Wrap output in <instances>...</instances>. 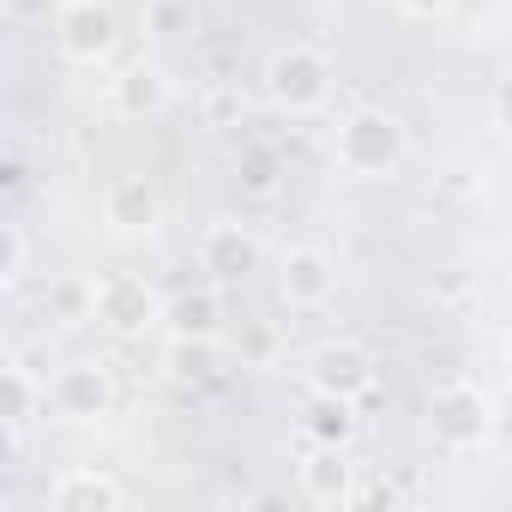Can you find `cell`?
Listing matches in <instances>:
<instances>
[{
	"mask_svg": "<svg viewBox=\"0 0 512 512\" xmlns=\"http://www.w3.org/2000/svg\"><path fill=\"white\" fill-rule=\"evenodd\" d=\"M500 368H506V380H512V332L500 338Z\"/></svg>",
	"mask_w": 512,
	"mask_h": 512,
	"instance_id": "cell-27",
	"label": "cell"
},
{
	"mask_svg": "<svg viewBox=\"0 0 512 512\" xmlns=\"http://www.w3.org/2000/svg\"><path fill=\"white\" fill-rule=\"evenodd\" d=\"M199 266H205L217 284L253 278V272H260V235H253L247 223H235V217L205 223V235H199Z\"/></svg>",
	"mask_w": 512,
	"mask_h": 512,
	"instance_id": "cell-9",
	"label": "cell"
},
{
	"mask_svg": "<svg viewBox=\"0 0 512 512\" xmlns=\"http://www.w3.org/2000/svg\"><path fill=\"white\" fill-rule=\"evenodd\" d=\"M49 314H55L61 326H85V320H97V284H85V278H67V284H55V296H49Z\"/></svg>",
	"mask_w": 512,
	"mask_h": 512,
	"instance_id": "cell-21",
	"label": "cell"
},
{
	"mask_svg": "<svg viewBox=\"0 0 512 512\" xmlns=\"http://www.w3.org/2000/svg\"><path fill=\"white\" fill-rule=\"evenodd\" d=\"M163 368H169V380H181V386L211 380V374H217V338H169Z\"/></svg>",
	"mask_w": 512,
	"mask_h": 512,
	"instance_id": "cell-18",
	"label": "cell"
},
{
	"mask_svg": "<svg viewBox=\"0 0 512 512\" xmlns=\"http://www.w3.org/2000/svg\"><path fill=\"white\" fill-rule=\"evenodd\" d=\"M266 103L278 109V115H314V109H326V97H332V61L314 49V43H290V49H272V61H266Z\"/></svg>",
	"mask_w": 512,
	"mask_h": 512,
	"instance_id": "cell-2",
	"label": "cell"
},
{
	"mask_svg": "<svg viewBox=\"0 0 512 512\" xmlns=\"http://www.w3.org/2000/svg\"><path fill=\"white\" fill-rule=\"evenodd\" d=\"M49 404H55L61 422H103L115 410V380H109L103 362H73V368L55 374Z\"/></svg>",
	"mask_w": 512,
	"mask_h": 512,
	"instance_id": "cell-8",
	"label": "cell"
},
{
	"mask_svg": "<svg viewBox=\"0 0 512 512\" xmlns=\"http://www.w3.org/2000/svg\"><path fill=\"white\" fill-rule=\"evenodd\" d=\"M163 326H169V338H223V296L181 290L175 302H163Z\"/></svg>",
	"mask_w": 512,
	"mask_h": 512,
	"instance_id": "cell-15",
	"label": "cell"
},
{
	"mask_svg": "<svg viewBox=\"0 0 512 512\" xmlns=\"http://www.w3.org/2000/svg\"><path fill=\"white\" fill-rule=\"evenodd\" d=\"M278 290H284L290 308H326L338 296V260L320 241H296L278 260Z\"/></svg>",
	"mask_w": 512,
	"mask_h": 512,
	"instance_id": "cell-6",
	"label": "cell"
},
{
	"mask_svg": "<svg viewBox=\"0 0 512 512\" xmlns=\"http://www.w3.org/2000/svg\"><path fill=\"white\" fill-rule=\"evenodd\" d=\"M488 121L500 127V139H512V73L494 79V91H488Z\"/></svg>",
	"mask_w": 512,
	"mask_h": 512,
	"instance_id": "cell-24",
	"label": "cell"
},
{
	"mask_svg": "<svg viewBox=\"0 0 512 512\" xmlns=\"http://www.w3.org/2000/svg\"><path fill=\"white\" fill-rule=\"evenodd\" d=\"M145 31L181 37V31H187V0H145Z\"/></svg>",
	"mask_w": 512,
	"mask_h": 512,
	"instance_id": "cell-23",
	"label": "cell"
},
{
	"mask_svg": "<svg viewBox=\"0 0 512 512\" xmlns=\"http://www.w3.org/2000/svg\"><path fill=\"white\" fill-rule=\"evenodd\" d=\"M235 356H241V368H278V356H284L278 326H272V320H241V332H235Z\"/></svg>",
	"mask_w": 512,
	"mask_h": 512,
	"instance_id": "cell-20",
	"label": "cell"
},
{
	"mask_svg": "<svg viewBox=\"0 0 512 512\" xmlns=\"http://www.w3.org/2000/svg\"><path fill=\"white\" fill-rule=\"evenodd\" d=\"M428 428L446 452H476L494 434V404L476 380H440L428 392Z\"/></svg>",
	"mask_w": 512,
	"mask_h": 512,
	"instance_id": "cell-3",
	"label": "cell"
},
{
	"mask_svg": "<svg viewBox=\"0 0 512 512\" xmlns=\"http://www.w3.org/2000/svg\"><path fill=\"white\" fill-rule=\"evenodd\" d=\"M241 121H247V91H241V79H211L205 97H199V127L229 133V127H241Z\"/></svg>",
	"mask_w": 512,
	"mask_h": 512,
	"instance_id": "cell-17",
	"label": "cell"
},
{
	"mask_svg": "<svg viewBox=\"0 0 512 512\" xmlns=\"http://www.w3.org/2000/svg\"><path fill=\"white\" fill-rule=\"evenodd\" d=\"M103 223H109L115 235H151V229L163 223V193H157V181L139 175V169L115 175V181L103 187Z\"/></svg>",
	"mask_w": 512,
	"mask_h": 512,
	"instance_id": "cell-10",
	"label": "cell"
},
{
	"mask_svg": "<svg viewBox=\"0 0 512 512\" xmlns=\"http://www.w3.org/2000/svg\"><path fill=\"white\" fill-rule=\"evenodd\" d=\"M235 181H241V193H253V199H272L278 181H284V157H278L272 145H247V151L235 157Z\"/></svg>",
	"mask_w": 512,
	"mask_h": 512,
	"instance_id": "cell-19",
	"label": "cell"
},
{
	"mask_svg": "<svg viewBox=\"0 0 512 512\" xmlns=\"http://www.w3.org/2000/svg\"><path fill=\"white\" fill-rule=\"evenodd\" d=\"M332 157H338V169L356 175V181H386V175L404 169L410 133H404V121H398L392 109H350V115L338 121V133H332Z\"/></svg>",
	"mask_w": 512,
	"mask_h": 512,
	"instance_id": "cell-1",
	"label": "cell"
},
{
	"mask_svg": "<svg viewBox=\"0 0 512 512\" xmlns=\"http://www.w3.org/2000/svg\"><path fill=\"white\" fill-rule=\"evenodd\" d=\"M97 326H109V332H121V338H139V332L163 326V302H157V290H151L145 278L109 272V278L97 284Z\"/></svg>",
	"mask_w": 512,
	"mask_h": 512,
	"instance_id": "cell-5",
	"label": "cell"
},
{
	"mask_svg": "<svg viewBox=\"0 0 512 512\" xmlns=\"http://www.w3.org/2000/svg\"><path fill=\"white\" fill-rule=\"evenodd\" d=\"M356 428H362L356 398L308 392V404H302V434H308V446H350V440H356Z\"/></svg>",
	"mask_w": 512,
	"mask_h": 512,
	"instance_id": "cell-14",
	"label": "cell"
},
{
	"mask_svg": "<svg viewBox=\"0 0 512 512\" xmlns=\"http://www.w3.org/2000/svg\"><path fill=\"white\" fill-rule=\"evenodd\" d=\"M49 13H61V0H7V19L13 25H43Z\"/></svg>",
	"mask_w": 512,
	"mask_h": 512,
	"instance_id": "cell-25",
	"label": "cell"
},
{
	"mask_svg": "<svg viewBox=\"0 0 512 512\" xmlns=\"http://www.w3.org/2000/svg\"><path fill=\"white\" fill-rule=\"evenodd\" d=\"M169 97H175V85H169V73L151 67V61H133V67H121V73L109 79V103H115L121 121H157V115L169 109Z\"/></svg>",
	"mask_w": 512,
	"mask_h": 512,
	"instance_id": "cell-11",
	"label": "cell"
},
{
	"mask_svg": "<svg viewBox=\"0 0 512 512\" xmlns=\"http://www.w3.org/2000/svg\"><path fill=\"white\" fill-rule=\"evenodd\" d=\"M31 278V241L25 223H7V260H0V290H19Z\"/></svg>",
	"mask_w": 512,
	"mask_h": 512,
	"instance_id": "cell-22",
	"label": "cell"
},
{
	"mask_svg": "<svg viewBox=\"0 0 512 512\" xmlns=\"http://www.w3.org/2000/svg\"><path fill=\"white\" fill-rule=\"evenodd\" d=\"M308 386L314 392H338V398H362L374 386V350L356 338H326L308 356Z\"/></svg>",
	"mask_w": 512,
	"mask_h": 512,
	"instance_id": "cell-7",
	"label": "cell"
},
{
	"mask_svg": "<svg viewBox=\"0 0 512 512\" xmlns=\"http://www.w3.org/2000/svg\"><path fill=\"white\" fill-rule=\"evenodd\" d=\"M49 506H55V512H115V506H127V488H121L109 470H97V464H79V470L55 476V488H49Z\"/></svg>",
	"mask_w": 512,
	"mask_h": 512,
	"instance_id": "cell-13",
	"label": "cell"
},
{
	"mask_svg": "<svg viewBox=\"0 0 512 512\" xmlns=\"http://www.w3.org/2000/svg\"><path fill=\"white\" fill-rule=\"evenodd\" d=\"M49 410V380H37L25 362H7V452H19L25 428Z\"/></svg>",
	"mask_w": 512,
	"mask_h": 512,
	"instance_id": "cell-16",
	"label": "cell"
},
{
	"mask_svg": "<svg viewBox=\"0 0 512 512\" xmlns=\"http://www.w3.org/2000/svg\"><path fill=\"white\" fill-rule=\"evenodd\" d=\"M392 7H398L404 19H446L458 0H392Z\"/></svg>",
	"mask_w": 512,
	"mask_h": 512,
	"instance_id": "cell-26",
	"label": "cell"
},
{
	"mask_svg": "<svg viewBox=\"0 0 512 512\" xmlns=\"http://www.w3.org/2000/svg\"><path fill=\"white\" fill-rule=\"evenodd\" d=\"M121 43V25L103 0H61L55 13V49L73 61V67H103Z\"/></svg>",
	"mask_w": 512,
	"mask_h": 512,
	"instance_id": "cell-4",
	"label": "cell"
},
{
	"mask_svg": "<svg viewBox=\"0 0 512 512\" xmlns=\"http://www.w3.org/2000/svg\"><path fill=\"white\" fill-rule=\"evenodd\" d=\"M302 494L314 506H350L362 488H356V464H350V446H314L302 458Z\"/></svg>",
	"mask_w": 512,
	"mask_h": 512,
	"instance_id": "cell-12",
	"label": "cell"
}]
</instances>
